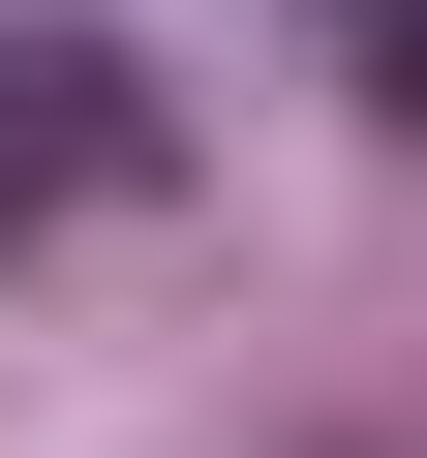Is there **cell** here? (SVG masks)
Instances as JSON below:
<instances>
[]
</instances>
